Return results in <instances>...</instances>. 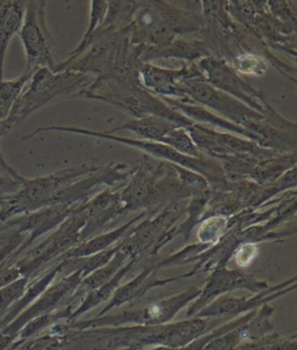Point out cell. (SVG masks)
Returning a JSON list of instances; mask_svg holds the SVG:
<instances>
[{
    "label": "cell",
    "mask_w": 297,
    "mask_h": 350,
    "mask_svg": "<svg viewBox=\"0 0 297 350\" xmlns=\"http://www.w3.org/2000/svg\"><path fill=\"white\" fill-rule=\"evenodd\" d=\"M90 20H88V29L83 35V38L80 41L79 44L73 53H70L69 57L65 61L61 62L62 64H68L70 62L75 61L77 57H79L80 55L86 51V50L92 46L93 42V36L98 31V28L101 26V23L106 16L107 8H108V1H103V0H93L90 3Z\"/></svg>",
    "instance_id": "obj_28"
},
{
    "label": "cell",
    "mask_w": 297,
    "mask_h": 350,
    "mask_svg": "<svg viewBox=\"0 0 297 350\" xmlns=\"http://www.w3.org/2000/svg\"><path fill=\"white\" fill-rule=\"evenodd\" d=\"M20 40L26 55V70L47 69L55 71L53 36L46 20V1H26V11L23 26L20 28Z\"/></svg>",
    "instance_id": "obj_10"
},
{
    "label": "cell",
    "mask_w": 297,
    "mask_h": 350,
    "mask_svg": "<svg viewBox=\"0 0 297 350\" xmlns=\"http://www.w3.org/2000/svg\"><path fill=\"white\" fill-rule=\"evenodd\" d=\"M258 254H259V244L243 243L237 247L233 258H235L237 267L240 269H243V268L250 266Z\"/></svg>",
    "instance_id": "obj_37"
},
{
    "label": "cell",
    "mask_w": 297,
    "mask_h": 350,
    "mask_svg": "<svg viewBox=\"0 0 297 350\" xmlns=\"http://www.w3.org/2000/svg\"><path fill=\"white\" fill-rule=\"evenodd\" d=\"M296 276H294L289 280L272 286L270 289L265 290L263 293H255V296L250 298L224 295L211 301L206 308H202L194 317L208 319L228 317L235 319L237 317L244 316L246 313L255 311L263 305L271 304L272 301L292 293L296 289Z\"/></svg>",
    "instance_id": "obj_14"
},
{
    "label": "cell",
    "mask_w": 297,
    "mask_h": 350,
    "mask_svg": "<svg viewBox=\"0 0 297 350\" xmlns=\"http://www.w3.org/2000/svg\"><path fill=\"white\" fill-rule=\"evenodd\" d=\"M148 213H150L148 211H142L136 217L127 221L125 224L121 225L120 228H115L109 232L100 233L98 236L92 237L90 239L85 240L83 243H80L79 245H77L75 247L71 248L70 251L60 256L56 260V262L62 261V260L86 258V256H91V255L96 254L100 252L114 247L125 238L127 233L129 232L130 228H133V225L138 224V221L144 219Z\"/></svg>",
    "instance_id": "obj_20"
},
{
    "label": "cell",
    "mask_w": 297,
    "mask_h": 350,
    "mask_svg": "<svg viewBox=\"0 0 297 350\" xmlns=\"http://www.w3.org/2000/svg\"><path fill=\"white\" fill-rule=\"evenodd\" d=\"M138 261L140 260L136 259V258H131V259L128 260L123 265L122 268L109 281L105 283L103 286H99L98 289L92 290L90 293H86L85 297H83V299L80 301V304L73 310V314H71V318L69 320V324L76 321L80 316L88 312L92 308H96L98 305L103 304L105 301H108L113 296L115 290L121 286L123 278H126L127 274L133 269V267Z\"/></svg>",
    "instance_id": "obj_24"
},
{
    "label": "cell",
    "mask_w": 297,
    "mask_h": 350,
    "mask_svg": "<svg viewBox=\"0 0 297 350\" xmlns=\"http://www.w3.org/2000/svg\"><path fill=\"white\" fill-rule=\"evenodd\" d=\"M140 5L141 1H108L106 16L101 26L112 33L125 31L131 25Z\"/></svg>",
    "instance_id": "obj_27"
},
{
    "label": "cell",
    "mask_w": 297,
    "mask_h": 350,
    "mask_svg": "<svg viewBox=\"0 0 297 350\" xmlns=\"http://www.w3.org/2000/svg\"><path fill=\"white\" fill-rule=\"evenodd\" d=\"M60 271H61V262H55L53 267H50L49 269L44 271L40 278H35L31 283H28L23 296L12 305L4 318L0 320V331L6 327L8 324H11L20 313L25 311L29 305L33 304L53 284L55 278H58Z\"/></svg>",
    "instance_id": "obj_22"
},
{
    "label": "cell",
    "mask_w": 297,
    "mask_h": 350,
    "mask_svg": "<svg viewBox=\"0 0 297 350\" xmlns=\"http://www.w3.org/2000/svg\"><path fill=\"white\" fill-rule=\"evenodd\" d=\"M196 64L203 79L213 88L224 92L225 94L233 96V99L244 103L245 106L263 116L274 109L271 103L267 101L265 93L243 79L240 73L224 59L210 56L198 61Z\"/></svg>",
    "instance_id": "obj_9"
},
{
    "label": "cell",
    "mask_w": 297,
    "mask_h": 350,
    "mask_svg": "<svg viewBox=\"0 0 297 350\" xmlns=\"http://www.w3.org/2000/svg\"><path fill=\"white\" fill-rule=\"evenodd\" d=\"M76 98L99 100L109 103L133 118L158 116L185 129L194 123L145 90L140 81L138 73L109 78L103 81H93L90 88L80 92Z\"/></svg>",
    "instance_id": "obj_3"
},
{
    "label": "cell",
    "mask_w": 297,
    "mask_h": 350,
    "mask_svg": "<svg viewBox=\"0 0 297 350\" xmlns=\"http://www.w3.org/2000/svg\"><path fill=\"white\" fill-rule=\"evenodd\" d=\"M80 206L46 240L20 255L14 266L23 278L31 281L43 268L56 262L60 256L79 244L80 230L85 223Z\"/></svg>",
    "instance_id": "obj_8"
},
{
    "label": "cell",
    "mask_w": 297,
    "mask_h": 350,
    "mask_svg": "<svg viewBox=\"0 0 297 350\" xmlns=\"http://www.w3.org/2000/svg\"><path fill=\"white\" fill-rule=\"evenodd\" d=\"M245 341L246 336L243 324L211 340L205 347V350H236Z\"/></svg>",
    "instance_id": "obj_35"
},
{
    "label": "cell",
    "mask_w": 297,
    "mask_h": 350,
    "mask_svg": "<svg viewBox=\"0 0 297 350\" xmlns=\"http://www.w3.org/2000/svg\"><path fill=\"white\" fill-rule=\"evenodd\" d=\"M48 131H58V133H78V135H85L88 137L101 138L107 141L116 142L121 144L133 148V149L140 150L144 152L146 156H150L153 159L166 161L170 164L178 165L180 167L187 168L190 171L195 172L198 174L203 176L209 183L210 188L213 191L223 189L228 180L225 179L224 173L222 170V166L218 161L211 159L209 157L203 156L200 158H193V157L185 156L181 153L177 152L175 150L172 149L168 145L156 143V142L145 141L140 138L123 137L118 136L114 133H108L107 131H98V130L86 129V128H79V126H41L23 136V141L31 139V138L38 136L40 133H48Z\"/></svg>",
    "instance_id": "obj_5"
},
{
    "label": "cell",
    "mask_w": 297,
    "mask_h": 350,
    "mask_svg": "<svg viewBox=\"0 0 297 350\" xmlns=\"http://www.w3.org/2000/svg\"><path fill=\"white\" fill-rule=\"evenodd\" d=\"M179 92L183 99L191 100L243 129L251 122L265 120L263 115L225 94L224 92L213 88L203 78L183 80L180 84Z\"/></svg>",
    "instance_id": "obj_11"
},
{
    "label": "cell",
    "mask_w": 297,
    "mask_h": 350,
    "mask_svg": "<svg viewBox=\"0 0 297 350\" xmlns=\"http://www.w3.org/2000/svg\"><path fill=\"white\" fill-rule=\"evenodd\" d=\"M158 271L159 269L157 268L156 262H151L148 266H145L144 269L138 276H135L131 281L127 282L126 284H121L118 289L115 290L111 299L107 303L106 306L100 311L98 316H103L106 313H109L112 310L120 308L121 305L138 301L142 297H144L146 293L153 289L168 286L173 282H179L185 278H191V275L187 271L185 274L178 275V276L160 278H158Z\"/></svg>",
    "instance_id": "obj_18"
},
{
    "label": "cell",
    "mask_w": 297,
    "mask_h": 350,
    "mask_svg": "<svg viewBox=\"0 0 297 350\" xmlns=\"http://www.w3.org/2000/svg\"><path fill=\"white\" fill-rule=\"evenodd\" d=\"M202 14L170 1H141L130 25V42L142 48L164 46L172 40L200 34Z\"/></svg>",
    "instance_id": "obj_2"
},
{
    "label": "cell",
    "mask_w": 297,
    "mask_h": 350,
    "mask_svg": "<svg viewBox=\"0 0 297 350\" xmlns=\"http://www.w3.org/2000/svg\"><path fill=\"white\" fill-rule=\"evenodd\" d=\"M296 166V153H278L259 161L252 172L250 181L266 186L278 181L290 168Z\"/></svg>",
    "instance_id": "obj_26"
},
{
    "label": "cell",
    "mask_w": 297,
    "mask_h": 350,
    "mask_svg": "<svg viewBox=\"0 0 297 350\" xmlns=\"http://www.w3.org/2000/svg\"><path fill=\"white\" fill-rule=\"evenodd\" d=\"M129 259H131L129 255L118 250L109 262H107L105 266L101 267L99 269H96V271H93V273H91L86 278L81 280L79 286H78L76 291L71 296L69 304H75L79 298L84 297L86 293H90L92 290L98 289L99 286H103L105 283L109 281L122 268L123 265Z\"/></svg>",
    "instance_id": "obj_25"
},
{
    "label": "cell",
    "mask_w": 297,
    "mask_h": 350,
    "mask_svg": "<svg viewBox=\"0 0 297 350\" xmlns=\"http://www.w3.org/2000/svg\"><path fill=\"white\" fill-rule=\"evenodd\" d=\"M78 206H71L66 204L47 206L43 209L25 213L6 221L4 228L0 230L14 228L18 232L26 234L27 238L20 246L19 250L14 254H12L3 263V266H13L19 259L20 255L25 253L35 240L50 232L51 230H56Z\"/></svg>",
    "instance_id": "obj_13"
},
{
    "label": "cell",
    "mask_w": 297,
    "mask_h": 350,
    "mask_svg": "<svg viewBox=\"0 0 297 350\" xmlns=\"http://www.w3.org/2000/svg\"><path fill=\"white\" fill-rule=\"evenodd\" d=\"M83 278H84L81 274V269L75 271L66 278H62L57 283L51 284L33 304L29 305L25 311L20 313L19 316L16 317L11 324L3 328L0 333L10 335L16 340V335L28 321H31L36 317L56 311L58 308H61L62 304L63 306L69 304L71 296L76 291Z\"/></svg>",
    "instance_id": "obj_15"
},
{
    "label": "cell",
    "mask_w": 297,
    "mask_h": 350,
    "mask_svg": "<svg viewBox=\"0 0 297 350\" xmlns=\"http://www.w3.org/2000/svg\"><path fill=\"white\" fill-rule=\"evenodd\" d=\"M208 318H186L163 325H126L70 332L61 350H143L156 346L180 348L209 332Z\"/></svg>",
    "instance_id": "obj_1"
},
{
    "label": "cell",
    "mask_w": 297,
    "mask_h": 350,
    "mask_svg": "<svg viewBox=\"0 0 297 350\" xmlns=\"http://www.w3.org/2000/svg\"><path fill=\"white\" fill-rule=\"evenodd\" d=\"M201 288L200 286H192L175 296L160 299L146 306L123 310L118 313H106L92 319L73 321L68 324L70 328L77 331L88 328L118 327L126 325L153 326L168 324L175 319L183 308L190 306L200 296Z\"/></svg>",
    "instance_id": "obj_7"
},
{
    "label": "cell",
    "mask_w": 297,
    "mask_h": 350,
    "mask_svg": "<svg viewBox=\"0 0 297 350\" xmlns=\"http://www.w3.org/2000/svg\"><path fill=\"white\" fill-rule=\"evenodd\" d=\"M26 178H14L12 175L6 174L4 172H0V200L8 198L11 195L16 194L23 186Z\"/></svg>",
    "instance_id": "obj_38"
},
{
    "label": "cell",
    "mask_w": 297,
    "mask_h": 350,
    "mask_svg": "<svg viewBox=\"0 0 297 350\" xmlns=\"http://www.w3.org/2000/svg\"><path fill=\"white\" fill-rule=\"evenodd\" d=\"M35 71L26 70L21 76L14 79L1 80L0 81V116L8 118L12 108L16 105V100L19 99L27 84L29 83L31 76Z\"/></svg>",
    "instance_id": "obj_29"
},
{
    "label": "cell",
    "mask_w": 297,
    "mask_h": 350,
    "mask_svg": "<svg viewBox=\"0 0 297 350\" xmlns=\"http://www.w3.org/2000/svg\"><path fill=\"white\" fill-rule=\"evenodd\" d=\"M5 121H6V120L0 116V141H1L6 135H8V128H6Z\"/></svg>",
    "instance_id": "obj_40"
},
{
    "label": "cell",
    "mask_w": 297,
    "mask_h": 350,
    "mask_svg": "<svg viewBox=\"0 0 297 350\" xmlns=\"http://www.w3.org/2000/svg\"><path fill=\"white\" fill-rule=\"evenodd\" d=\"M271 286L268 282L259 280L255 275L246 274L240 268H216L210 271L209 278H207L205 286L201 288L200 296L188 306L186 318H193L211 301L236 290H248L255 295L270 289Z\"/></svg>",
    "instance_id": "obj_12"
},
{
    "label": "cell",
    "mask_w": 297,
    "mask_h": 350,
    "mask_svg": "<svg viewBox=\"0 0 297 350\" xmlns=\"http://www.w3.org/2000/svg\"><path fill=\"white\" fill-rule=\"evenodd\" d=\"M275 306L271 304H265L255 310V314L251 319L244 324L245 336L246 341L260 339L265 335L271 334L275 331L272 324V317L274 316Z\"/></svg>",
    "instance_id": "obj_30"
},
{
    "label": "cell",
    "mask_w": 297,
    "mask_h": 350,
    "mask_svg": "<svg viewBox=\"0 0 297 350\" xmlns=\"http://www.w3.org/2000/svg\"><path fill=\"white\" fill-rule=\"evenodd\" d=\"M229 231V218L213 216L200 221L196 238L200 244L213 246Z\"/></svg>",
    "instance_id": "obj_33"
},
{
    "label": "cell",
    "mask_w": 297,
    "mask_h": 350,
    "mask_svg": "<svg viewBox=\"0 0 297 350\" xmlns=\"http://www.w3.org/2000/svg\"><path fill=\"white\" fill-rule=\"evenodd\" d=\"M287 1H266L265 8L279 23L296 29V13Z\"/></svg>",
    "instance_id": "obj_36"
},
{
    "label": "cell",
    "mask_w": 297,
    "mask_h": 350,
    "mask_svg": "<svg viewBox=\"0 0 297 350\" xmlns=\"http://www.w3.org/2000/svg\"><path fill=\"white\" fill-rule=\"evenodd\" d=\"M26 1L5 0L0 1V81L4 77V65L12 38L23 26Z\"/></svg>",
    "instance_id": "obj_21"
},
{
    "label": "cell",
    "mask_w": 297,
    "mask_h": 350,
    "mask_svg": "<svg viewBox=\"0 0 297 350\" xmlns=\"http://www.w3.org/2000/svg\"><path fill=\"white\" fill-rule=\"evenodd\" d=\"M94 78L73 71L53 72L42 68L35 70L11 113L6 118L8 133L25 122L27 118L56 100L73 98L91 86Z\"/></svg>",
    "instance_id": "obj_4"
},
{
    "label": "cell",
    "mask_w": 297,
    "mask_h": 350,
    "mask_svg": "<svg viewBox=\"0 0 297 350\" xmlns=\"http://www.w3.org/2000/svg\"><path fill=\"white\" fill-rule=\"evenodd\" d=\"M0 204H1V200H0Z\"/></svg>",
    "instance_id": "obj_41"
},
{
    "label": "cell",
    "mask_w": 297,
    "mask_h": 350,
    "mask_svg": "<svg viewBox=\"0 0 297 350\" xmlns=\"http://www.w3.org/2000/svg\"><path fill=\"white\" fill-rule=\"evenodd\" d=\"M138 75L143 88L153 96L177 100H183L179 92L183 80L203 78L196 63H185L179 69H166L153 63H143Z\"/></svg>",
    "instance_id": "obj_16"
},
{
    "label": "cell",
    "mask_w": 297,
    "mask_h": 350,
    "mask_svg": "<svg viewBox=\"0 0 297 350\" xmlns=\"http://www.w3.org/2000/svg\"><path fill=\"white\" fill-rule=\"evenodd\" d=\"M236 350H297V336L274 331L260 339L245 341Z\"/></svg>",
    "instance_id": "obj_31"
},
{
    "label": "cell",
    "mask_w": 297,
    "mask_h": 350,
    "mask_svg": "<svg viewBox=\"0 0 297 350\" xmlns=\"http://www.w3.org/2000/svg\"><path fill=\"white\" fill-rule=\"evenodd\" d=\"M80 209L84 213L85 223L80 230L79 244L98 236L107 225L126 213L118 191H112L111 188H105L93 195L81 203Z\"/></svg>",
    "instance_id": "obj_17"
},
{
    "label": "cell",
    "mask_w": 297,
    "mask_h": 350,
    "mask_svg": "<svg viewBox=\"0 0 297 350\" xmlns=\"http://www.w3.org/2000/svg\"><path fill=\"white\" fill-rule=\"evenodd\" d=\"M28 283V278H20L8 286L0 288V320L4 318L12 305L23 296Z\"/></svg>",
    "instance_id": "obj_34"
},
{
    "label": "cell",
    "mask_w": 297,
    "mask_h": 350,
    "mask_svg": "<svg viewBox=\"0 0 297 350\" xmlns=\"http://www.w3.org/2000/svg\"><path fill=\"white\" fill-rule=\"evenodd\" d=\"M228 63L236 70L237 72L240 73V76L242 75L263 76L270 68L268 62L263 56H260L258 53H250V51H243V50L233 55Z\"/></svg>",
    "instance_id": "obj_32"
},
{
    "label": "cell",
    "mask_w": 297,
    "mask_h": 350,
    "mask_svg": "<svg viewBox=\"0 0 297 350\" xmlns=\"http://www.w3.org/2000/svg\"><path fill=\"white\" fill-rule=\"evenodd\" d=\"M177 126H179L165 118H158V116H144V118H130L121 126H115L107 133L115 135L118 131L126 130L138 135L140 139L164 144L168 133Z\"/></svg>",
    "instance_id": "obj_23"
},
{
    "label": "cell",
    "mask_w": 297,
    "mask_h": 350,
    "mask_svg": "<svg viewBox=\"0 0 297 350\" xmlns=\"http://www.w3.org/2000/svg\"><path fill=\"white\" fill-rule=\"evenodd\" d=\"M98 167L99 166L65 168L51 174L25 179L16 194L1 200L0 221L6 223L12 218L51 206L53 196L58 191L81 176L96 171Z\"/></svg>",
    "instance_id": "obj_6"
},
{
    "label": "cell",
    "mask_w": 297,
    "mask_h": 350,
    "mask_svg": "<svg viewBox=\"0 0 297 350\" xmlns=\"http://www.w3.org/2000/svg\"><path fill=\"white\" fill-rule=\"evenodd\" d=\"M0 172H4L6 174L12 175L14 178H23V175H20L18 172L8 164V160L5 159L4 154L0 151Z\"/></svg>",
    "instance_id": "obj_39"
},
{
    "label": "cell",
    "mask_w": 297,
    "mask_h": 350,
    "mask_svg": "<svg viewBox=\"0 0 297 350\" xmlns=\"http://www.w3.org/2000/svg\"><path fill=\"white\" fill-rule=\"evenodd\" d=\"M213 53L201 38H178L164 46H148L141 55L142 63L158 59H180L183 63H198Z\"/></svg>",
    "instance_id": "obj_19"
}]
</instances>
